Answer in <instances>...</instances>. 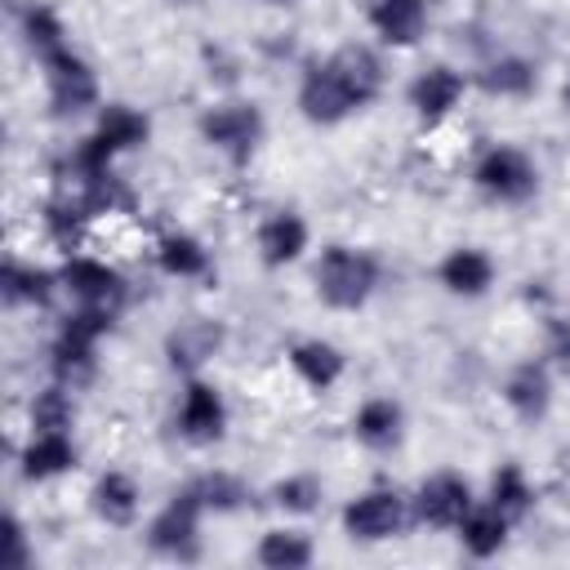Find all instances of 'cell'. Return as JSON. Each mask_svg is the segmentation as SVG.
Segmentation results:
<instances>
[{
	"label": "cell",
	"mask_w": 570,
	"mask_h": 570,
	"mask_svg": "<svg viewBox=\"0 0 570 570\" xmlns=\"http://www.w3.org/2000/svg\"><path fill=\"white\" fill-rule=\"evenodd\" d=\"M387 89V67L374 45H338L325 58H312L298 76L294 107L307 125L334 129L361 111H370Z\"/></svg>",
	"instance_id": "obj_1"
},
{
	"label": "cell",
	"mask_w": 570,
	"mask_h": 570,
	"mask_svg": "<svg viewBox=\"0 0 570 570\" xmlns=\"http://www.w3.org/2000/svg\"><path fill=\"white\" fill-rule=\"evenodd\" d=\"M147 142H151V116L142 107H134V102H102L94 111L89 134L67 151L62 165H71L80 174H107V169H116L120 156L142 151Z\"/></svg>",
	"instance_id": "obj_2"
},
{
	"label": "cell",
	"mask_w": 570,
	"mask_h": 570,
	"mask_svg": "<svg viewBox=\"0 0 570 570\" xmlns=\"http://www.w3.org/2000/svg\"><path fill=\"white\" fill-rule=\"evenodd\" d=\"M383 281V263L361 245H325L312 263V294L330 312H361Z\"/></svg>",
	"instance_id": "obj_3"
},
{
	"label": "cell",
	"mask_w": 570,
	"mask_h": 570,
	"mask_svg": "<svg viewBox=\"0 0 570 570\" xmlns=\"http://www.w3.org/2000/svg\"><path fill=\"white\" fill-rule=\"evenodd\" d=\"M196 134L232 169H245L258 156L263 138H267V116L254 98H214L209 107H200Z\"/></svg>",
	"instance_id": "obj_4"
},
{
	"label": "cell",
	"mask_w": 570,
	"mask_h": 570,
	"mask_svg": "<svg viewBox=\"0 0 570 570\" xmlns=\"http://www.w3.org/2000/svg\"><path fill=\"white\" fill-rule=\"evenodd\" d=\"M116 321H120V316L98 312V307H71V312L58 321L53 338H49V374H53L58 383L80 387V383L98 370V347H102V338L116 330Z\"/></svg>",
	"instance_id": "obj_5"
},
{
	"label": "cell",
	"mask_w": 570,
	"mask_h": 570,
	"mask_svg": "<svg viewBox=\"0 0 570 570\" xmlns=\"http://www.w3.org/2000/svg\"><path fill=\"white\" fill-rule=\"evenodd\" d=\"M472 187L490 200V205H530L539 196V165L525 147L517 142H485L468 169Z\"/></svg>",
	"instance_id": "obj_6"
},
{
	"label": "cell",
	"mask_w": 570,
	"mask_h": 570,
	"mask_svg": "<svg viewBox=\"0 0 570 570\" xmlns=\"http://www.w3.org/2000/svg\"><path fill=\"white\" fill-rule=\"evenodd\" d=\"M40 80H45V102H49L53 120H80V116H94L102 107L98 71L71 45L40 62Z\"/></svg>",
	"instance_id": "obj_7"
},
{
	"label": "cell",
	"mask_w": 570,
	"mask_h": 570,
	"mask_svg": "<svg viewBox=\"0 0 570 570\" xmlns=\"http://www.w3.org/2000/svg\"><path fill=\"white\" fill-rule=\"evenodd\" d=\"M338 525L352 543H387L396 539L405 525H414L410 517V494H401L396 485H365L356 490L343 512H338Z\"/></svg>",
	"instance_id": "obj_8"
},
{
	"label": "cell",
	"mask_w": 570,
	"mask_h": 570,
	"mask_svg": "<svg viewBox=\"0 0 570 570\" xmlns=\"http://www.w3.org/2000/svg\"><path fill=\"white\" fill-rule=\"evenodd\" d=\"M205 508L196 503V494L183 485V490H174L156 512H151V521L142 525V539H147V548L156 552V557H165V561H196L200 557V525H205Z\"/></svg>",
	"instance_id": "obj_9"
},
{
	"label": "cell",
	"mask_w": 570,
	"mask_h": 570,
	"mask_svg": "<svg viewBox=\"0 0 570 570\" xmlns=\"http://www.w3.org/2000/svg\"><path fill=\"white\" fill-rule=\"evenodd\" d=\"M58 276H62V294L71 298V307H98V312L120 316L125 303H129L125 272L111 267L98 254H67L62 267H58Z\"/></svg>",
	"instance_id": "obj_10"
},
{
	"label": "cell",
	"mask_w": 570,
	"mask_h": 570,
	"mask_svg": "<svg viewBox=\"0 0 570 570\" xmlns=\"http://www.w3.org/2000/svg\"><path fill=\"white\" fill-rule=\"evenodd\" d=\"M227 423H232V410H227V396L200 379V374H187L183 387H178V401H174V432L196 445V450H209L227 436Z\"/></svg>",
	"instance_id": "obj_11"
},
{
	"label": "cell",
	"mask_w": 570,
	"mask_h": 570,
	"mask_svg": "<svg viewBox=\"0 0 570 570\" xmlns=\"http://www.w3.org/2000/svg\"><path fill=\"white\" fill-rule=\"evenodd\" d=\"M472 503H476L472 481H468L463 472H450V468L428 472V476L410 490V517H414V525H423V530H450V534H454V525L472 512Z\"/></svg>",
	"instance_id": "obj_12"
},
{
	"label": "cell",
	"mask_w": 570,
	"mask_h": 570,
	"mask_svg": "<svg viewBox=\"0 0 570 570\" xmlns=\"http://www.w3.org/2000/svg\"><path fill=\"white\" fill-rule=\"evenodd\" d=\"M468 89H472V76L463 67H454V62H428V67H419L410 76L405 102L432 129V125H441V120H450L459 111V102L468 98Z\"/></svg>",
	"instance_id": "obj_13"
},
{
	"label": "cell",
	"mask_w": 570,
	"mask_h": 570,
	"mask_svg": "<svg viewBox=\"0 0 570 570\" xmlns=\"http://www.w3.org/2000/svg\"><path fill=\"white\" fill-rule=\"evenodd\" d=\"M312 249V227L298 209H267L254 227V254L267 272L294 267Z\"/></svg>",
	"instance_id": "obj_14"
},
{
	"label": "cell",
	"mask_w": 570,
	"mask_h": 570,
	"mask_svg": "<svg viewBox=\"0 0 570 570\" xmlns=\"http://www.w3.org/2000/svg\"><path fill=\"white\" fill-rule=\"evenodd\" d=\"M365 27L383 49H414L428 36V0H361Z\"/></svg>",
	"instance_id": "obj_15"
},
{
	"label": "cell",
	"mask_w": 570,
	"mask_h": 570,
	"mask_svg": "<svg viewBox=\"0 0 570 570\" xmlns=\"http://www.w3.org/2000/svg\"><path fill=\"white\" fill-rule=\"evenodd\" d=\"M499 396H503V405H508V414L517 423H525V428L543 423L552 414V370H548V361H534V356L530 361H517L503 374Z\"/></svg>",
	"instance_id": "obj_16"
},
{
	"label": "cell",
	"mask_w": 570,
	"mask_h": 570,
	"mask_svg": "<svg viewBox=\"0 0 570 570\" xmlns=\"http://www.w3.org/2000/svg\"><path fill=\"white\" fill-rule=\"evenodd\" d=\"M76 463H80V445L67 428L62 432H27V441L18 450V476L27 485H49V481L76 472Z\"/></svg>",
	"instance_id": "obj_17"
},
{
	"label": "cell",
	"mask_w": 570,
	"mask_h": 570,
	"mask_svg": "<svg viewBox=\"0 0 570 570\" xmlns=\"http://www.w3.org/2000/svg\"><path fill=\"white\" fill-rule=\"evenodd\" d=\"M499 281V263L481 245H454L436 263V285L450 298H485Z\"/></svg>",
	"instance_id": "obj_18"
},
{
	"label": "cell",
	"mask_w": 570,
	"mask_h": 570,
	"mask_svg": "<svg viewBox=\"0 0 570 570\" xmlns=\"http://www.w3.org/2000/svg\"><path fill=\"white\" fill-rule=\"evenodd\" d=\"M89 512L107 525V530H134L142 517V485L134 472L125 468H107L94 476L89 485Z\"/></svg>",
	"instance_id": "obj_19"
},
{
	"label": "cell",
	"mask_w": 570,
	"mask_h": 570,
	"mask_svg": "<svg viewBox=\"0 0 570 570\" xmlns=\"http://www.w3.org/2000/svg\"><path fill=\"white\" fill-rule=\"evenodd\" d=\"M468 76H472V85H476L485 98H499V102H521V98H530V94L539 89V67H534V58L512 53V49L490 53V58L476 62Z\"/></svg>",
	"instance_id": "obj_20"
},
{
	"label": "cell",
	"mask_w": 570,
	"mask_h": 570,
	"mask_svg": "<svg viewBox=\"0 0 570 570\" xmlns=\"http://www.w3.org/2000/svg\"><path fill=\"white\" fill-rule=\"evenodd\" d=\"M352 436L356 445H365L370 454H392L401 441H405V405L387 392H374L365 396L356 410H352Z\"/></svg>",
	"instance_id": "obj_21"
},
{
	"label": "cell",
	"mask_w": 570,
	"mask_h": 570,
	"mask_svg": "<svg viewBox=\"0 0 570 570\" xmlns=\"http://www.w3.org/2000/svg\"><path fill=\"white\" fill-rule=\"evenodd\" d=\"M58 294H62L58 267H40V263L18 258V254L4 258V267H0V298H4V307H36V312H45Z\"/></svg>",
	"instance_id": "obj_22"
},
{
	"label": "cell",
	"mask_w": 570,
	"mask_h": 570,
	"mask_svg": "<svg viewBox=\"0 0 570 570\" xmlns=\"http://www.w3.org/2000/svg\"><path fill=\"white\" fill-rule=\"evenodd\" d=\"M223 343H227L223 321L191 316V321H183L178 330L165 334V356H169V365L187 379V374H200V365H209V361L223 352Z\"/></svg>",
	"instance_id": "obj_23"
},
{
	"label": "cell",
	"mask_w": 570,
	"mask_h": 570,
	"mask_svg": "<svg viewBox=\"0 0 570 570\" xmlns=\"http://www.w3.org/2000/svg\"><path fill=\"white\" fill-rule=\"evenodd\" d=\"M285 365L294 370V379L307 387V392H330L338 387V379L347 374V356L338 343L312 334V338H294L285 347Z\"/></svg>",
	"instance_id": "obj_24"
},
{
	"label": "cell",
	"mask_w": 570,
	"mask_h": 570,
	"mask_svg": "<svg viewBox=\"0 0 570 570\" xmlns=\"http://www.w3.org/2000/svg\"><path fill=\"white\" fill-rule=\"evenodd\" d=\"M151 258H156L160 276H169V281H205V276L214 272L209 245H205L196 232H187V227L160 232L156 245H151Z\"/></svg>",
	"instance_id": "obj_25"
},
{
	"label": "cell",
	"mask_w": 570,
	"mask_h": 570,
	"mask_svg": "<svg viewBox=\"0 0 570 570\" xmlns=\"http://www.w3.org/2000/svg\"><path fill=\"white\" fill-rule=\"evenodd\" d=\"M13 27H18L22 49H27L36 62H45L49 53H58V49L71 45L62 13H58L53 4H45V0H22V4L13 9Z\"/></svg>",
	"instance_id": "obj_26"
},
{
	"label": "cell",
	"mask_w": 570,
	"mask_h": 570,
	"mask_svg": "<svg viewBox=\"0 0 570 570\" xmlns=\"http://www.w3.org/2000/svg\"><path fill=\"white\" fill-rule=\"evenodd\" d=\"M454 539H459V548H463L472 561H490V557H499V552L508 548V539H512V521H508L494 503L476 499L472 512L454 525Z\"/></svg>",
	"instance_id": "obj_27"
},
{
	"label": "cell",
	"mask_w": 570,
	"mask_h": 570,
	"mask_svg": "<svg viewBox=\"0 0 570 570\" xmlns=\"http://www.w3.org/2000/svg\"><path fill=\"white\" fill-rule=\"evenodd\" d=\"M254 561L263 570H307L316 561V539L298 525H272L254 543Z\"/></svg>",
	"instance_id": "obj_28"
},
{
	"label": "cell",
	"mask_w": 570,
	"mask_h": 570,
	"mask_svg": "<svg viewBox=\"0 0 570 570\" xmlns=\"http://www.w3.org/2000/svg\"><path fill=\"white\" fill-rule=\"evenodd\" d=\"M485 503H494L512 525H521L530 512H534V503H539V485L530 481V472L521 468V463H499L494 472H490V485H485Z\"/></svg>",
	"instance_id": "obj_29"
},
{
	"label": "cell",
	"mask_w": 570,
	"mask_h": 570,
	"mask_svg": "<svg viewBox=\"0 0 570 570\" xmlns=\"http://www.w3.org/2000/svg\"><path fill=\"white\" fill-rule=\"evenodd\" d=\"M187 490L196 494V503H200L209 517H232V512H240V508L254 499L249 481L236 476V472H223V468H209V472L191 476Z\"/></svg>",
	"instance_id": "obj_30"
},
{
	"label": "cell",
	"mask_w": 570,
	"mask_h": 570,
	"mask_svg": "<svg viewBox=\"0 0 570 570\" xmlns=\"http://www.w3.org/2000/svg\"><path fill=\"white\" fill-rule=\"evenodd\" d=\"M76 387L71 383H45L31 401H27V432H71L76 428Z\"/></svg>",
	"instance_id": "obj_31"
},
{
	"label": "cell",
	"mask_w": 570,
	"mask_h": 570,
	"mask_svg": "<svg viewBox=\"0 0 570 570\" xmlns=\"http://www.w3.org/2000/svg\"><path fill=\"white\" fill-rule=\"evenodd\" d=\"M321 499H325V481L316 472H289V476L272 481V490H267V503L285 517H312L321 508Z\"/></svg>",
	"instance_id": "obj_32"
},
{
	"label": "cell",
	"mask_w": 570,
	"mask_h": 570,
	"mask_svg": "<svg viewBox=\"0 0 570 570\" xmlns=\"http://www.w3.org/2000/svg\"><path fill=\"white\" fill-rule=\"evenodd\" d=\"M31 561H36V548H31V539H27L22 517H18V512H4V521H0V566L27 570Z\"/></svg>",
	"instance_id": "obj_33"
},
{
	"label": "cell",
	"mask_w": 570,
	"mask_h": 570,
	"mask_svg": "<svg viewBox=\"0 0 570 570\" xmlns=\"http://www.w3.org/2000/svg\"><path fill=\"white\" fill-rule=\"evenodd\" d=\"M557 365H561V374L570 379V334H566V338L557 343Z\"/></svg>",
	"instance_id": "obj_34"
},
{
	"label": "cell",
	"mask_w": 570,
	"mask_h": 570,
	"mask_svg": "<svg viewBox=\"0 0 570 570\" xmlns=\"http://www.w3.org/2000/svg\"><path fill=\"white\" fill-rule=\"evenodd\" d=\"M561 111H566V116H570V76H566V80H561Z\"/></svg>",
	"instance_id": "obj_35"
},
{
	"label": "cell",
	"mask_w": 570,
	"mask_h": 570,
	"mask_svg": "<svg viewBox=\"0 0 570 570\" xmlns=\"http://www.w3.org/2000/svg\"><path fill=\"white\" fill-rule=\"evenodd\" d=\"M267 4H289V0H267Z\"/></svg>",
	"instance_id": "obj_36"
}]
</instances>
